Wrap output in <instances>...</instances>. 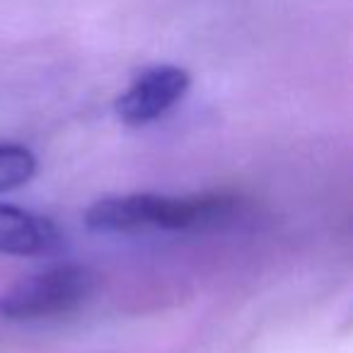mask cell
<instances>
[{"mask_svg": "<svg viewBox=\"0 0 353 353\" xmlns=\"http://www.w3.org/2000/svg\"><path fill=\"white\" fill-rule=\"evenodd\" d=\"M235 213V199L228 194L160 196V194H112L85 211V225L92 232L141 230H203L216 228Z\"/></svg>", "mask_w": 353, "mask_h": 353, "instance_id": "obj_1", "label": "cell"}, {"mask_svg": "<svg viewBox=\"0 0 353 353\" xmlns=\"http://www.w3.org/2000/svg\"><path fill=\"white\" fill-rule=\"evenodd\" d=\"M94 290V274L85 266L63 264L12 283L0 295V317L8 322H39L80 310Z\"/></svg>", "mask_w": 353, "mask_h": 353, "instance_id": "obj_2", "label": "cell"}, {"mask_svg": "<svg viewBox=\"0 0 353 353\" xmlns=\"http://www.w3.org/2000/svg\"><path fill=\"white\" fill-rule=\"evenodd\" d=\"M192 88V75L179 65H152L143 70L117 99V117L128 126H143L167 114Z\"/></svg>", "mask_w": 353, "mask_h": 353, "instance_id": "obj_3", "label": "cell"}, {"mask_svg": "<svg viewBox=\"0 0 353 353\" xmlns=\"http://www.w3.org/2000/svg\"><path fill=\"white\" fill-rule=\"evenodd\" d=\"M59 245L61 235L51 221L0 203V254L41 256L56 252Z\"/></svg>", "mask_w": 353, "mask_h": 353, "instance_id": "obj_4", "label": "cell"}, {"mask_svg": "<svg viewBox=\"0 0 353 353\" xmlns=\"http://www.w3.org/2000/svg\"><path fill=\"white\" fill-rule=\"evenodd\" d=\"M37 172V157L30 148L17 143H0V194L20 189Z\"/></svg>", "mask_w": 353, "mask_h": 353, "instance_id": "obj_5", "label": "cell"}]
</instances>
